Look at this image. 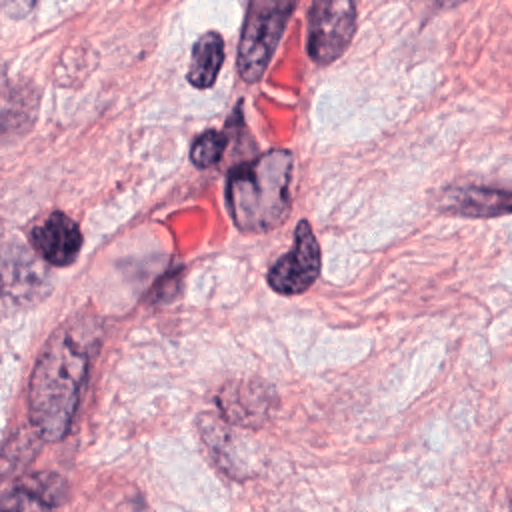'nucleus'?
<instances>
[{
	"label": "nucleus",
	"instance_id": "nucleus-2",
	"mask_svg": "<svg viewBox=\"0 0 512 512\" xmlns=\"http://www.w3.org/2000/svg\"><path fill=\"white\" fill-rule=\"evenodd\" d=\"M292 154L268 150L228 172L226 206L238 230L262 234L280 226L290 210Z\"/></svg>",
	"mask_w": 512,
	"mask_h": 512
},
{
	"label": "nucleus",
	"instance_id": "nucleus-6",
	"mask_svg": "<svg viewBox=\"0 0 512 512\" xmlns=\"http://www.w3.org/2000/svg\"><path fill=\"white\" fill-rule=\"evenodd\" d=\"M322 254L318 240L306 220L294 230V248L280 256L268 270V284L274 292L294 296L308 290L320 276Z\"/></svg>",
	"mask_w": 512,
	"mask_h": 512
},
{
	"label": "nucleus",
	"instance_id": "nucleus-12",
	"mask_svg": "<svg viewBox=\"0 0 512 512\" xmlns=\"http://www.w3.org/2000/svg\"><path fill=\"white\" fill-rule=\"evenodd\" d=\"M224 148H226V136L216 130H208L194 140L190 150V160L196 168H210L222 158Z\"/></svg>",
	"mask_w": 512,
	"mask_h": 512
},
{
	"label": "nucleus",
	"instance_id": "nucleus-8",
	"mask_svg": "<svg viewBox=\"0 0 512 512\" xmlns=\"http://www.w3.org/2000/svg\"><path fill=\"white\" fill-rule=\"evenodd\" d=\"M34 254L52 266H68L82 248L80 226L64 212H50L30 228Z\"/></svg>",
	"mask_w": 512,
	"mask_h": 512
},
{
	"label": "nucleus",
	"instance_id": "nucleus-4",
	"mask_svg": "<svg viewBox=\"0 0 512 512\" xmlns=\"http://www.w3.org/2000/svg\"><path fill=\"white\" fill-rule=\"evenodd\" d=\"M48 290V266L34 252L20 248L0 252V316L38 302Z\"/></svg>",
	"mask_w": 512,
	"mask_h": 512
},
{
	"label": "nucleus",
	"instance_id": "nucleus-14",
	"mask_svg": "<svg viewBox=\"0 0 512 512\" xmlns=\"http://www.w3.org/2000/svg\"><path fill=\"white\" fill-rule=\"evenodd\" d=\"M436 4H440V6H444V8H452V6H456V4H460L462 0H434Z\"/></svg>",
	"mask_w": 512,
	"mask_h": 512
},
{
	"label": "nucleus",
	"instance_id": "nucleus-3",
	"mask_svg": "<svg viewBox=\"0 0 512 512\" xmlns=\"http://www.w3.org/2000/svg\"><path fill=\"white\" fill-rule=\"evenodd\" d=\"M296 0H250L238 42V74L246 82H258L268 68L276 44Z\"/></svg>",
	"mask_w": 512,
	"mask_h": 512
},
{
	"label": "nucleus",
	"instance_id": "nucleus-7",
	"mask_svg": "<svg viewBox=\"0 0 512 512\" xmlns=\"http://www.w3.org/2000/svg\"><path fill=\"white\" fill-rule=\"evenodd\" d=\"M276 400L274 388L262 380L230 382L216 398L222 418L242 428L262 426L274 412Z\"/></svg>",
	"mask_w": 512,
	"mask_h": 512
},
{
	"label": "nucleus",
	"instance_id": "nucleus-10",
	"mask_svg": "<svg viewBox=\"0 0 512 512\" xmlns=\"http://www.w3.org/2000/svg\"><path fill=\"white\" fill-rule=\"evenodd\" d=\"M442 208L458 216L490 218V216L506 214L510 210V194L492 190V188H478V186L452 188L442 198Z\"/></svg>",
	"mask_w": 512,
	"mask_h": 512
},
{
	"label": "nucleus",
	"instance_id": "nucleus-11",
	"mask_svg": "<svg viewBox=\"0 0 512 512\" xmlns=\"http://www.w3.org/2000/svg\"><path fill=\"white\" fill-rule=\"evenodd\" d=\"M224 62V40L218 32H206L202 34L196 44L192 46L190 66L186 80L198 88L206 90L210 88L220 72V66Z\"/></svg>",
	"mask_w": 512,
	"mask_h": 512
},
{
	"label": "nucleus",
	"instance_id": "nucleus-1",
	"mask_svg": "<svg viewBox=\"0 0 512 512\" xmlns=\"http://www.w3.org/2000/svg\"><path fill=\"white\" fill-rule=\"evenodd\" d=\"M96 344L98 326L86 316L68 320L44 344L28 386V414L40 438L68 434Z\"/></svg>",
	"mask_w": 512,
	"mask_h": 512
},
{
	"label": "nucleus",
	"instance_id": "nucleus-13",
	"mask_svg": "<svg viewBox=\"0 0 512 512\" xmlns=\"http://www.w3.org/2000/svg\"><path fill=\"white\" fill-rule=\"evenodd\" d=\"M38 0H0V12L20 18L24 14H28Z\"/></svg>",
	"mask_w": 512,
	"mask_h": 512
},
{
	"label": "nucleus",
	"instance_id": "nucleus-5",
	"mask_svg": "<svg viewBox=\"0 0 512 512\" xmlns=\"http://www.w3.org/2000/svg\"><path fill=\"white\" fill-rule=\"evenodd\" d=\"M356 26V0H312L308 16V54L330 64L344 54Z\"/></svg>",
	"mask_w": 512,
	"mask_h": 512
},
{
	"label": "nucleus",
	"instance_id": "nucleus-9",
	"mask_svg": "<svg viewBox=\"0 0 512 512\" xmlns=\"http://www.w3.org/2000/svg\"><path fill=\"white\" fill-rule=\"evenodd\" d=\"M64 494L62 478L52 474L32 476L0 498V512H50Z\"/></svg>",
	"mask_w": 512,
	"mask_h": 512
}]
</instances>
